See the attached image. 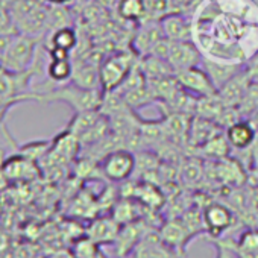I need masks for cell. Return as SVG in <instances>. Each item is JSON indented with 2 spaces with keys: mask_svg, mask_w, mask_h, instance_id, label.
Masks as SVG:
<instances>
[{
  "mask_svg": "<svg viewBox=\"0 0 258 258\" xmlns=\"http://www.w3.org/2000/svg\"><path fill=\"white\" fill-rule=\"evenodd\" d=\"M35 47L37 38H32L25 34L11 37L2 55H0L2 67L16 73L29 70L31 64H34L35 61Z\"/></svg>",
  "mask_w": 258,
  "mask_h": 258,
  "instance_id": "cell-3",
  "label": "cell"
},
{
  "mask_svg": "<svg viewBox=\"0 0 258 258\" xmlns=\"http://www.w3.org/2000/svg\"><path fill=\"white\" fill-rule=\"evenodd\" d=\"M202 213H204L205 231L214 238L220 237L234 223V214L231 208H228L220 202H213L207 205Z\"/></svg>",
  "mask_w": 258,
  "mask_h": 258,
  "instance_id": "cell-7",
  "label": "cell"
},
{
  "mask_svg": "<svg viewBox=\"0 0 258 258\" xmlns=\"http://www.w3.org/2000/svg\"><path fill=\"white\" fill-rule=\"evenodd\" d=\"M120 225L114 220V217H100L96 219L88 231H87V237L91 238L94 243L97 244H105V243H114L118 231H120Z\"/></svg>",
  "mask_w": 258,
  "mask_h": 258,
  "instance_id": "cell-15",
  "label": "cell"
},
{
  "mask_svg": "<svg viewBox=\"0 0 258 258\" xmlns=\"http://www.w3.org/2000/svg\"><path fill=\"white\" fill-rule=\"evenodd\" d=\"M47 76L55 84H64L72 81L73 62L70 58H50L47 64Z\"/></svg>",
  "mask_w": 258,
  "mask_h": 258,
  "instance_id": "cell-21",
  "label": "cell"
},
{
  "mask_svg": "<svg viewBox=\"0 0 258 258\" xmlns=\"http://www.w3.org/2000/svg\"><path fill=\"white\" fill-rule=\"evenodd\" d=\"M255 136H256V131L246 118H238L237 121L225 127V137L231 149L235 152L247 151L252 146Z\"/></svg>",
  "mask_w": 258,
  "mask_h": 258,
  "instance_id": "cell-13",
  "label": "cell"
},
{
  "mask_svg": "<svg viewBox=\"0 0 258 258\" xmlns=\"http://www.w3.org/2000/svg\"><path fill=\"white\" fill-rule=\"evenodd\" d=\"M201 67L208 73L210 79L219 90L223 84H226L232 76H235L244 67V62L222 61V59H213V58L204 56Z\"/></svg>",
  "mask_w": 258,
  "mask_h": 258,
  "instance_id": "cell-12",
  "label": "cell"
},
{
  "mask_svg": "<svg viewBox=\"0 0 258 258\" xmlns=\"http://www.w3.org/2000/svg\"><path fill=\"white\" fill-rule=\"evenodd\" d=\"M133 198L137 199L142 205L148 207V208H158L161 204H163V195L161 191L149 184V182H145L142 185H137L134 187V193H133Z\"/></svg>",
  "mask_w": 258,
  "mask_h": 258,
  "instance_id": "cell-23",
  "label": "cell"
},
{
  "mask_svg": "<svg viewBox=\"0 0 258 258\" xmlns=\"http://www.w3.org/2000/svg\"><path fill=\"white\" fill-rule=\"evenodd\" d=\"M139 64H140V69L148 81H158V79L169 78V76L175 75V70L172 69V66L166 59L155 56V55L142 56Z\"/></svg>",
  "mask_w": 258,
  "mask_h": 258,
  "instance_id": "cell-16",
  "label": "cell"
},
{
  "mask_svg": "<svg viewBox=\"0 0 258 258\" xmlns=\"http://www.w3.org/2000/svg\"><path fill=\"white\" fill-rule=\"evenodd\" d=\"M256 188H258V173H256Z\"/></svg>",
  "mask_w": 258,
  "mask_h": 258,
  "instance_id": "cell-30",
  "label": "cell"
},
{
  "mask_svg": "<svg viewBox=\"0 0 258 258\" xmlns=\"http://www.w3.org/2000/svg\"><path fill=\"white\" fill-rule=\"evenodd\" d=\"M252 84L246 69L243 67L235 76H232L226 84H223L217 90V96L222 103L228 108H238L240 102L243 100L249 85Z\"/></svg>",
  "mask_w": 258,
  "mask_h": 258,
  "instance_id": "cell-8",
  "label": "cell"
},
{
  "mask_svg": "<svg viewBox=\"0 0 258 258\" xmlns=\"http://www.w3.org/2000/svg\"><path fill=\"white\" fill-rule=\"evenodd\" d=\"M46 4L49 5H58V7H66L69 2H72V0H44Z\"/></svg>",
  "mask_w": 258,
  "mask_h": 258,
  "instance_id": "cell-29",
  "label": "cell"
},
{
  "mask_svg": "<svg viewBox=\"0 0 258 258\" xmlns=\"http://www.w3.org/2000/svg\"><path fill=\"white\" fill-rule=\"evenodd\" d=\"M164 32L161 28L160 20H148V23L140 25L139 31L134 35L133 40V50L139 55V56H145L149 55L151 50L163 40Z\"/></svg>",
  "mask_w": 258,
  "mask_h": 258,
  "instance_id": "cell-9",
  "label": "cell"
},
{
  "mask_svg": "<svg viewBox=\"0 0 258 258\" xmlns=\"http://www.w3.org/2000/svg\"><path fill=\"white\" fill-rule=\"evenodd\" d=\"M225 129L214 120H210V118H205L201 115H195L190 121L187 142L191 148L199 149L201 146H204L207 142H210L213 137H216L217 134H220Z\"/></svg>",
  "mask_w": 258,
  "mask_h": 258,
  "instance_id": "cell-11",
  "label": "cell"
},
{
  "mask_svg": "<svg viewBox=\"0 0 258 258\" xmlns=\"http://www.w3.org/2000/svg\"><path fill=\"white\" fill-rule=\"evenodd\" d=\"M258 108V84H250L243 100L240 102L237 111L240 114L241 118H246L252 111H255Z\"/></svg>",
  "mask_w": 258,
  "mask_h": 258,
  "instance_id": "cell-25",
  "label": "cell"
},
{
  "mask_svg": "<svg viewBox=\"0 0 258 258\" xmlns=\"http://www.w3.org/2000/svg\"><path fill=\"white\" fill-rule=\"evenodd\" d=\"M44 90H35L26 94V100L37 102H62L69 105L75 112L87 111V109H99L103 100V91L100 88L91 90L84 88L75 82L55 84Z\"/></svg>",
  "mask_w": 258,
  "mask_h": 258,
  "instance_id": "cell-1",
  "label": "cell"
},
{
  "mask_svg": "<svg viewBox=\"0 0 258 258\" xmlns=\"http://www.w3.org/2000/svg\"><path fill=\"white\" fill-rule=\"evenodd\" d=\"M238 252L243 258H258V229H247L240 235Z\"/></svg>",
  "mask_w": 258,
  "mask_h": 258,
  "instance_id": "cell-24",
  "label": "cell"
},
{
  "mask_svg": "<svg viewBox=\"0 0 258 258\" xmlns=\"http://www.w3.org/2000/svg\"><path fill=\"white\" fill-rule=\"evenodd\" d=\"M75 258H103L99 244L94 243L91 238L81 240L75 247Z\"/></svg>",
  "mask_w": 258,
  "mask_h": 258,
  "instance_id": "cell-26",
  "label": "cell"
},
{
  "mask_svg": "<svg viewBox=\"0 0 258 258\" xmlns=\"http://www.w3.org/2000/svg\"><path fill=\"white\" fill-rule=\"evenodd\" d=\"M196 160L188 161L184 167V176L187 181H198L202 175V167H201L199 161H196Z\"/></svg>",
  "mask_w": 258,
  "mask_h": 258,
  "instance_id": "cell-28",
  "label": "cell"
},
{
  "mask_svg": "<svg viewBox=\"0 0 258 258\" xmlns=\"http://www.w3.org/2000/svg\"><path fill=\"white\" fill-rule=\"evenodd\" d=\"M78 46V34L72 26L58 28L50 32L47 38V49H59L70 52Z\"/></svg>",
  "mask_w": 258,
  "mask_h": 258,
  "instance_id": "cell-18",
  "label": "cell"
},
{
  "mask_svg": "<svg viewBox=\"0 0 258 258\" xmlns=\"http://www.w3.org/2000/svg\"><path fill=\"white\" fill-rule=\"evenodd\" d=\"M137 64L134 50H118L106 56L99 64V81L103 93H111L120 88L124 79Z\"/></svg>",
  "mask_w": 258,
  "mask_h": 258,
  "instance_id": "cell-2",
  "label": "cell"
},
{
  "mask_svg": "<svg viewBox=\"0 0 258 258\" xmlns=\"http://www.w3.org/2000/svg\"><path fill=\"white\" fill-rule=\"evenodd\" d=\"M199 151L202 152L204 157L219 161V160H223V158L229 157L232 149H231V146H229V143H228V140L225 137V131H223V133L217 134L216 137H213L210 142H207L204 146H201Z\"/></svg>",
  "mask_w": 258,
  "mask_h": 258,
  "instance_id": "cell-22",
  "label": "cell"
},
{
  "mask_svg": "<svg viewBox=\"0 0 258 258\" xmlns=\"http://www.w3.org/2000/svg\"><path fill=\"white\" fill-rule=\"evenodd\" d=\"M202 58L204 53L201 52V49L193 40H187V41L169 40V50L166 59L175 72L201 66Z\"/></svg>",
  "mask_w": 258,
  "mask_h": 258,
  "instance_id": "cell-6",
  "label": "cell"
},
{
  "mask_svg": "<svg viewBox=\"0 0 258 258\" xmlns=\"http://www.w3.org/2000/svg\"><path fill=\"white\" fill-rule=\"evenodd\" d=\"M164 37L172 41H187L193 40V20L182 13L166 14L160 19Z\"/></svg>",
  "mask_w": 258,
  "mask_h": 258,
  "instance_id": "cell-10",
  "label": "cell"
},
{
  "mask_svg": "<svg viewBox=\"0 0 258 258\" xmlns=\"http://www.w3.org/2000/svg\"><path fill=\"white\" fill-rule=\"evenodd\" d=\"M142 204L136 199H121L118 201L114 208H112V217L114 220L123 226V225H127V223H133L136 220H139V207Z\"/></svg>",
  "mask_w": 258,
  "mask_h": 258,
  "instance_id": "cell-20",
  "label": "cell"
},
{
  "mask_svg": "<svg viewBox=\"0 0 258 258\" xmlns=\"http://www.w3.org/2000/svg\"><path fill=\"white\" fill-rule=\"evenodd\" d=\"M117 11L124 22L131 23H140L148 16L145 0H118Z\"/></svg>",
  "mask_w": 258,
  "mask_h": 258,
  "instance_id": "cell-19",
  "label": "cell"
},
{
  "mask_svg": "<svg viewBox=\"0 0 258 258\" xmlns=\"http://www.w3.org/2000/svg\"><path fill=\"white\" fill-rule=\"evenodd\" d=\"M244 69L253 84H258V49L244 61Z\"/></svg>",
  "mask_w": 258,
  "mask_h": 258,
  "instance_id": "cell-27",
  "label": "cell"
},
{
  "mask_svg": "<svg viewBox=\"0 0 258 258\" xmlns=\"http://www.w3.org/2000/svg\"><path fill=\"white\" fill-rule=\"evenodd\" d=\"M175 78L187 93L196 97H207V96L217 94L216 85L213 84L208 73L201 66L175 72Z\"/></svg>",
  "mask_w": 258,
  "mask_h": 258,
  "instance_id": "cell-5",
  "label": "cell"
},
{
  "mask_svg": "<svg viewBox=\"0 0 258 258\" xmlns=\"http://www.w3.org/2000/svg\"><path fill=\"white\" fill-rule=\"evenodd\" d=\"M136 258H173L172 249L167 247L160 235L143 237L139 246L134 249Z\"/></svg>",
  "mask_w": 258,
  "mask_h": 258,
  "instance_id": "cell-17",
  "label": "cell"
},
{
  "mask_svg": "<svg viewBox=\"0 0 258 258\" xmlns=\"http://www.w3.org/2000/svg\"><path fill=\"white\" fill-rule=\"evenodd\" d=\"M158 235L163 240V243L167 247H170L173 252L182 250L185 244L191 240V234L188 232L182 219H175L164 223L158 231Z\"/></svg>",
  "mask_w": 258,
  "mask_h": 258,
  "instance_id": "cell-14",
  "label": "cell"
},
{
  "mask_svg": "<svg viewBox=\"0 0 258 258\" xmlns=\"http://www.w3.org/2000/svg\"><path fill=\"white\" fill-rule=\"evenodd\" d=\"M100 172L111 182H123L137 169V157L124 148H117L100 160Z\"/></svg>",
  "mask_w": 258,
  "mask_h": 258,
  "instance_id": "cell-4",
  "label": "cell"
}]
</instances>
